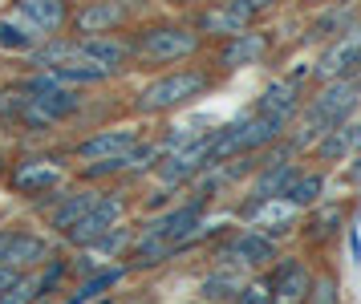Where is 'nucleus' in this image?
Instances as JSON below:
<instances>
[{
	"label": "nucleus",
	"instance_id": "20e7f679",
	"mask_svg": "<svg viewBox=\"0 0 361 304\" xmlns=\"http://www.w3.org/2000/svg\"><path fill=\"white\" fill-rule=\"evenodd\" d=\"M69 178H73V166H69V150L66 154H53V150H29L20 154L17 162H8L4 171V183L8 191L20 195V199H41V195L61 191Z\"/></svg>",
	"mask_w": 361,
	"mask_h": 304
},
{
	"label": "nucleus",
	"instance_id": "dca6fc26",
	"mask_svg": "<svg viewBox=\"0 0 361 304\" xmlns=\"http://www.w3.org/2000/svg\"><path fill=\"white\" fill-rule=\"evenodd\" d=\"M268 284H272V304H305L312 288V272L305 260H276Z\"/></svg>",
	"mask_w": 361,
	"mask_h": 304
},
{
	"label": "nucleus",
	"instance_id": "7ed1b4c3",
	"mask_svg": "<svg viewBox=\"0 0 361 304\" xmlns=\"http://www.w3.org/2000/svg\"><path fill=\"white\" fill-rule=\"evenodd\" d=\"M361 102V78H337L325 81L317 97H309V106H300V114L293 118V150H312V142L333 130L337 122H349V114Z\"/></svg>",
	"mask_w": 361,
	"mask_h": 304
},
{
	"label": "nucleus",
	"instance_id": "412c9836",
	"mask_svg": "<svg viewBox=\"0 0 361 304\" xmlns=\"http://www.w3.org/2000/svg\"><path fill=\"white\" fill-rule=\"evenodd\" d=\"M122 276H126V264H118V268H102V272L85 276L82 284L73 288V296H66L61 304H90V300H98V296H106V292L114 288Z\"/></svg>",
	"mask_w": 361,
	"mask_h": 304
},
{
	"label": "nucleus",
	"instance_id": "2f4dec72",
	"mask_svg": "<svg viewBox=\"0 0 361 304\" xmlns=\"http://www.w3.org/2000/svg\"><path fill=\"white\" fill-rule=\"evenodd\" d=\"M300 4H329V0H300Z\"/></svg>",
	"mask_w": 361,
	"mask_h": 304
},
{
	"label": "nucleus",
	"instance_id": "6ab92c4d",
	"mask_svg": "<svg viewBox=\"0 0 361 304\" xmlns=\"http://www.w3.org/2000/svg\"><path fill=\"white\" fill-rule=\"evenodd\" d=\"M296 211H300V207H293L288 199H268V203H260L247 219H252L256 231H264V236H272V240H276L280 231H288V227L296 224Z\"/></svg>",
	"mask_w": 361,
	"mask_h": 304
},
{
	"label": "nucleus",
	"instance_id": "4468645a",
	"mask_svg": "<svg viewBox=\"0 0 361 304\" xmlns=\"http://www.w3.org/2000/svg\"><path fill=\"white\" fill-rule=\"evenodd\" d=\"M69 8H73V0H13L8 16L25 20L41 37H57L69 25Z\"/></svg>",
	"mask_w": 361,
	"mask_h": 304
},
{
	"label": "nucleus",
	"instance_id": "f8f14e48",
	"mask_svg": "<svg viewBox=\"0 0 361 304\" xmlns=\"http://www.w3.org/2000/svg\"><path fill=\"white\" fill-rule=\"evenodd\" d=\"M203 215H207V203H199V199H187V203H179V207L163 211V215H154L142 231L147 236H159V240H166L175 252H183V243L195 236V227L203 224Z\"/></svg>",
	"mask_w": 361,
	"mask_h": 304
},
{
	"label": "nucleus",
	"instance_id": "7c9ffc66",
	"mask_svg": "<svg viewBox=\"0 0 361 304\" xmlns=\"http://www.w3.org/2000/svg\"><path fill=\"white\" fill-rule=\"evenodd\" d=\"M337 4H341V8H353V4H357V0H337Z\"/></svg>",
	"mask_w": 361,
	"mask_h": 304
},
{
	"label": "nucleus",
	"instance_id": "39448f33",
	"mask_svg": "<svg viewBox=\"0 0 361 304\" xmlns=\"http://www.w3.org/2000/svg\"><path fill=\"white\" fill-rule=\"evenodd\" d=\"M147 0H78L69 8V25L66 29L73 37H106V32H122L130 29L134 20L142 16Z\"/></svg>",
	"mask_w": 361,
	"mask_h": 304
},
{
	"label": "nucleus",
	"instance_id": "4be33fe9",
	"mask_svg": "<svg viewBox=\"0 0 361 304\" xmlns=\"http://www.w3.org/2000/svg\"><path fill=\"white\" fill-rule=\"evenodd\" d=\"M321 191H325V175H321V171H296L293 183L284 187L280 199H288L293 207H312V203L321 199Z\"/></svg>",
	"mask_w": 361,
	"mask_h": 304
},
{
	"label": "nucleus",
	"instance_id": "5701e85b",
	"mask_svg": "<svg viewBox=\"0 0 361 304\" xmlns=\"http://www.w3.org/2000/svg\"><path fill=\"white\" fill-rule=\"evenodd\" d=\"M134 236H138L134 227L118 224V227H110V231H106L98 243H94V248H85V252H94V256H98V264H102V260H122L126 252H130Z\"/></svg>",
	"mask_w": 361,
	"mask_h": 304
},
{
	"label": "nucleus",
	"instance_id": "c85d7f7f",
	"mask_svg": "<svg viewBox=\"0 0 361 304\" xmlns=\"http://www.w3.org/2000/svg\"><path fill=\"white\" fill-rule=\"evenodd\" d=\"M163 4H171V8H207V4H215V0H163Z\"/></svg>",
	"mask_w": 361,
	"mask_h": 304
},
{
	"label": "nucleus",
	"instance_id": "9b49d317",
	"mask_svg": "<svg viewBox=\"0 0 361 304\" xmlns=\"http://www.w3.org/2000/svg\"><path fill=\"white\" fill-rule=\"evenodd\" d=\"M142 142V130L138 126H106V130H90L82 142L69 146V159L78 162H102V159H118Z\"/></svg>",
	"mask_w": 361,
	"mask_h": 304
},
{
	"label": "nucleus",
	"instance_id": "473e14b6",
	"mask_svg": "<svg viewBox=\"0 0 361 304\" xmlns=\"http://www.w3.org/2000/svg\"><path fill=\"white\" fill-rule=\"evenodd\" d=\"M102 304H114V300H102Z\"/></svg>",
	"mask_w": 361,
	"mask_h": 304
},
{
	"label": "nucleus",
	"instance_id": "a878e982",
	"mask_svg": "<svg viewBox=\"0 0 361 304\" xmlns=\"http://www.w3.org/2000/svg\"><path fill=\"white\" fill-rule=\"evenodd\" d=\"M228 304H272V284H268V276H260V280H244L240 292H235Z\"/></svg>",
	"mask_w": 361,
	"mask_h": 304
},
{
	"label": "nucleus",
	"instance_id": "c756f323",
	"mask_svg": "<svg viewBox=\"0 0 361 304\" xmlns=\"http://www.w3.org/2000/svg\"><path fill=\"white\" fill-rule=\"evenodd\" d=\"M13 284H17V272H8V268H0V296H4V292L13 288Z\"/></svg>",
	"mask_w": 361,
	"mask_h": 304
},
{
	"label": "nucleus",
	"instance_id": "393cba45",
	"mask_svg": "<svg viewBox=\"0 0 361 304\" xmlns=\"http://www.w3.org/2000/svg\"><path fill=\"white\" fill-rule=\"evenodd\" d=\"M337 224H341V207H321L309 224H305V240L309 243H325L329 236L337 231Z\"/></svg>",
	"mask_w": 361,
	"mask_h": 304
},
{
	"label": "nucleus",
	"instance_id": "1a4fd4ad",
	"mask_svg": "<svg viewBox=\"0 0 361 304\" xmlns=\"http://www.w3.org/2000/svg\"><path fill=\"white\" fill-rule=\"evenodd\" d=\"M309 73H312V69L305 65V69H296V73H288V78H276L260 97H256V106H252V110L264 114V118H276L280 126H293V118L300 114V106H305L300 81H309Z\"/></svg>",
	"mask_w": 361,
	"mask_h": 304
},
{
	"label": "nucleus",
	"instance_id": "a211bd4d",
	"mask_svg": "<svg viewBox=\"0 0 361 304\" xmlns=\"http://www.w3.org/2000/svg\"><path fill=\"white\" fill-rule=\"evenodd\" d=\"M244 280H247V272L231 268V264H215L212 272L203 276V284H199V300L203 304H228L231 296L240 292Z\"/></svg>",
	"mask_w": 361,
	"mask_h": 304
},
{
	"label": "nucleus",
	"instance_id": "9d476101",
	"mask_svg": "<svg viewBox=\"0 0 361 304\" xmlns=\"http://www.w3.org/2000/svg\"><path fill=\"white\" fill-rule=\"evenodd\" d=\"M69 37H73V32H69ZM73 49H78V65H98L110 78H118V73L130 69V37H122V32L73 37Z\"/></svg>",
	"mask_w": 361,
	"mask_h": 304
},
{
	"label": "nucleus",
	"instance_id": "bb28decb",
	"mask_svg": "<svg viewBox=\"0 0 361 304\" xmlns=\"http://www.w3.org/2000/svg\"><path fill=\"white\" fill-rule=\"evenodd\" d=\"M305 304H341V296H337V280H333V276L312 280V288H309V296H305Z\"/></svg>",
	"mask_w": 361,
	"mask_h": 304
},
{
	"label": "nucleus",
	"instance_id": "2eb2a0df",
	"mask_svg": "<svg viewBox=\"0 0 361 304\" xmlns=\"http://www.w3.org/2000/svg\"><path fill=\"white\" fill-rule=\"evenodd\" d=\"M321 81H337V78H361V29H349L341 41L321 53V61L312 69Z\"/></svg>",
	"mask_w": 361,
	"mask_h": 304
},
{
	"label": "nucleus",
	"instance_id": "b1692460",
	"mask_svg": "<svg viewBox=\"0 0 361 304\" xmlns=\"http://www.w3.org/2000/svg\"><path fill=\"white\" fill-rule=\"evenodd\" d=\"M224 4H228V8L240 16L244 25H252V29L260 25L264 16H272L280 8V0H224Z\"/></svg>",
	"mask_w": 361,
	"mask_h": 304
},
{
	"label": "nucleus",
	"instance_id": "6e6552de",
	"mask_svg": "<svg viewBox=\"0 0 361 304\" xmlns=\"http://www.w3.org/2000/svg\"><path fill=\"white\" fill-rule=\"evenodd\" d=\"M276 240L264 236L256 227H244V231H231L228 240L215 248V264H231L240 272H264L276 264Z\"/></svg>",
	"mask_w": 361,
	"mask_h": 304
},
{
	"label": "nucleus",
	"instance_id": "0eeeda50",
	"mask_svg": "<svg viewBox=\"0 0 361 304\" xmlns=\"http://www.w3.org/2000/svg\"><path fill=\"white\" fill-rule=\"evenodd\" d=\"M53 260V240L29 227H0V268L8 272H37Z\"/></svg>",
	"mask_w": 361,
	"mask_h": 304
},
{
	"label": "nucleus",
	"instance_id": "423d86ee",
	"mask_svg": "<svg viewBox=\"0 0 361 304\" xmlns=\"http://www.w3.org/2000/svg\"><path fill=\"white\" fill-rule=\"evenodd\" d=\"M126 211H130V203H126V195L114 191V187H102L98 203L85 211L78 224L69 227L61 240L69 243V248H78V252H85V248H94V243L110 231V227H118L122 219H126Z\"/></svg>",
	"mask_w": 361,
	"mask_h": 304
},
{
	"label": "nucleus",
	"instance_id": "f257e3e1",
	"mask_svg": "<svg viewBox=\"0 0 361 304\" xmlns=\"http://www.w3.org/2000/svg\"><path fill=\"white\" fill-rule=\"evenodd\" d=\"M199 53H203V37L191 20H142L130 32V65L138 69L183 65Z\"/></svg>",
	"mask_w": 361,
	"mask_h": 304
},
{
	"label": "nucleus",
	"instance_id": "f03ea898",
	"mask_svg": "<svg viewBox=\"0 0 361 304\" xmlns=\"http://www.w3.org/2000/svg\"><path fill=\"white\" fill-rule=\"evenodd\" d=\"M219 73H212L207 65H179V69H166L159 78H150L138 94H134L130 110L138 118H163V114H175L183 106H191L195 97L212 94Z\"/></svg>",
	"mask_w": 361,
	"mask_h": 304
},
{
	"label": "nucleus",
	"instance_id": "cd10ccee",
	"mask_svg": "<svg viewBox=\"0 0 361 304\" xmlns=\"http://www.w3.org/2000/svg\"><path fill=\"white\" fill-rule=\"evenodd\" d=\"M345 178H349L353 187H361V150L353 154V159H349V166H345Z\"/></svg>",
	"mask_w": 361,
	"mask_h": 304
},
{
	"label": "nucleus",
	"instance_id": "f3484780",
	"mask_svg": "<svg viewBox=\"0 0 361 304\" xmlns=\"http://www.w3.org/2000/svg\"><path fill=\"white\" fill-rule=\"evenodd\" d=\"M361 150V122H337L333 130H325L317 142H312V154L321 162H345Z\"/></svg>",
	"mask_w": 361,
	"mask_h": 304
},
{
	"label": "nucleus",
	"instance_id": "ddd939ff",
	"mask_svg": "<svg viewBox=\"0 0 361 304\" xmlns=\"http://www.w3.org/2000/svg\"><path fill=\"white\" fill-rule=\"evenodd\" d=\"M268 53H272V32L247 29V32L228 37V41H219L215 65H219V73H235V69H247V65H260Z\"/></svg>",
	"mask_w": 361,
	"mask_h": 304
},
{
	"label": "nucleus",
	"instance_id": "aec40b11",
	"mask_svg": "<svg viewBox=\"0 0 361 304\" xmlns=\"http://www.w3.org/2000/svg\"><path fill=\"white\" fill-rule=\"evenodd\" d=\"M41 41H49V37H41L37 29H29L25 20H17V16H8V13L0 16V49H4V53H20V57H25V53H33Z\"/></svg>",
	"mask_w": 361,
	"mask_h": 304
},
{
	"label": "nucleus",
	"instance_id": "72a5a7b5",
	"mask_svg": "<svg viewBox=\"0 0 361 304\" xmlns=\"http://www.w3.org/2000/svg\"><path fill=\"white\" fill-rule=\"evenodd\" d=\"M199 304H203V300H199Z\"/></svg>",
	"mask_w": 361,
	"mask_h": 304
}]
</instances>
